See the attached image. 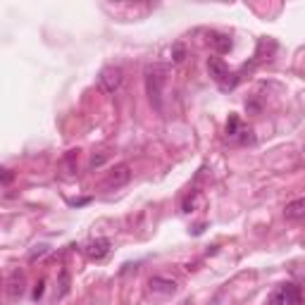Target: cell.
<instances>
[{
    "instance_id": "6",
    "label": "cell",
    "mask_w": 305,
    "mask_h": 305,
    "mask_svg": "<svg viewBox=\"0 0 305 305\" xmlns=\"http://www.w3.org/2000/svg\"><path fill=\"white\" fill-rule=\"evenodd\" d=\"M148 289L153 296H174L177 291H179V284L174 282V279H170V277H160V274H155V277H150L148 282Z\"/></svg>"
},
{
    "instance_id": "1",
    "label": "cell",
    "mask_w": 305,
    "mask_h": 305,
    "mask_svg": "<svg viewBox=\"0 0 305 305\" xmlns=\"http://www.w3.org/2000/svg\"><path fill=\"white\" fill-rule=\"evenodd\" d=\"M143 84H146V93L150 98V105L162 112V95H164V84H167V67L164 64H148L143 72Z\"/></svg>"
},
{
    "instance_id": "14",
    "label": "cell",
    "mask_w": 305,
    "mask_h": 305,
    "mask_svg": "<svg viewBox=\"0 0 305 305\" xmlns=\"http://www.w3.org/2000/svg\"><path fill=\"white\" fill-rule=\"evenodd\" d=\"M77 157H79L77 150H70V153L64 155L62 167L67 170V177H74V172H77Z\"/></svg>"
},
{
    "instance_id": "8",
    "label": "cell",
    "mask_w": 305,
    "mask_h": 305,
    "mask_svg": "<svg viewBox=\"0 0 305 305\" xmlns=\"http://www.w3.org/2000/svg\"><path fill=\"white\" fill-rule=\"evenodd\" d=\"M284 217L289 219V222H300V219H305V198H296V200L286 203Z\"/></svg>"
},
{
    "instance_id": "2",
    "label": "cell",
    "mask_w": 305,
    "mask_h": 305,
    "mask_svg": "<svg viewBox=\"0 0 305 305\" xmlns=\"http://www.w3.org/2000/svg\"><path fill=\"white\" fill-rule=\"evenodd\" d=\"M300 303V289L296 284H282L269 293L267 305H298Z\"/></svg>"
},
{
    "instance_id": "7",
    "label": "cell",
    "mask_w": 305,
    "mask_h": 305,
    "mask_svg": "<svg viewBox=\"0 0 305 305\" xmlns=\"http://www.w3.org/2000/svg\"><path fill=\"white\" fill-rule=\"evenodd\" d=\"M208 74H210V79L215 81V84H224L229 79V67H227V62L222 60V57H208Z\"/></svg>"
},
{
    "instance_id": "15",
    "label": "cell",
    "mask_w": 305,
    "mask_h": 305,
    "mask_svg": "<svg viewBox=\"0 0 305 305\" xmlns=\"http://www.w3.org/2000/svg\"><path fill=\"white\" fill-rule=\"evenodd\" d=\"M184 60H186V46H184V43H174L172 46V62L181 64Z\"/></svg>"
},
{
    "instance_id": "10",
    "label": "cell",
    "mask_w": 305,
    "mask_h": 305,
    "mask_svg": "<svg viewBox=\"0 0 305 305\" xmlns=\"http://www.w3.org/2000/svg\"><path fill=\"white\" fill-rule=\"evenodd\" d=\"M22 293H24V274L19 269H15L8 279V296L12 300H17V298H22Z\"/></svg>"
},
{
    "instance_id": "23",
    "label": "cell",
    "mask_w": 305,
    "mask_h": 305,
    "mask_svg": "<svg viewBox=\"0 0 305 305\" xmlns=\"http://www.w3.org/2000/svg\"><path fill=\"white\" fill-rule=\"evenodd\" d=\"M298 305H300V303H298ZM303 305H305V300H303Z\"/></svg>"
},
{
    "instance_id": "18",
    "label": "cell",
    "mask_w": 305,
    "mask_h": 305,
    "mask_svg": "<svg viewBox=\"0 0 305 305\" xmlns=\"http://www.w3.org/2000/svg\"><path fill=\"white\" fill-rule=\"evenodd\" d=\"M43 293H46V279H39V282H36V286H33V300H41V298H43Z\"/></svg>"
},
{
    "instance_id": "11",
    "label": "cell",
    "mask_w": 305,
    "mask_h": 305,
    "mask_svg": "<svg viewBox=\"0 0 305 305\" xmlns=\"http://www.w3.org/2000/svg\"><path fill=\"white\" fill-rule=\"evenodd\" d=\"M212 46H215V50H217L219 55H224L234 48V41L229 39L227 33H215V36H212Z\"/></svg>"
},
{
    "instance_id": "3",
    "label": "cell",
    "mask_w": 305,
    "mask_h": 305,
    "mask_svg": "<svg viewBox=\"0 0 305 305\" xmlns=\"http://www.w3.org/2000/svg\"><path fill=\"white\" fill-rule=\"evenodd\" d=\"M129 181H131V167H129L126 162H119L108 172V177H105V181H103V186L110 188V191H117V188L126 186Z\"/></svg>"
},
{
    "instance_id": "9",
    "label": "cell",
    "mask_w": 305,
    "mask_h": 305,
    "mask_svg": "<svg viewBox=\"0 0 305 305\" xmlns=\"http://www.w3.org/2000/svg\"><path fill=\"white\" fill-rule=\"evenodd\" d=\"M274 50H277V41L274 39H260L258 41V50H255V60H253V64L262 62V60H269L274 55Z\"/></svg>"
},
{
    "instance_id": "12",
    "label": "cell",
    "mask_w": 305,
    "mask_h": 305,
    "mask_svg": "<svg viewBox=\"0 0 305 305\" xmlns=\"http://www.w3.org/2000/svg\"><path fill=\"white\" fill-rule=\"evenodd\" d=\"M241 131H243V124H241V119H239V115H229V122H227V139H229V141H236Z\"/></svg>"
},
{
    "instance_id": "13",
    "label": "cell",
    "mask_w": 305,
    "mask_h": 305,
    "mask_svg": "<svg viewBox=\"0 0 305 305\" xmlns=\"http://www.w3.org/2000/svg\"><path fill=\"white\" fill-rule=\"evenodd\" d=\"M57 286H60V289L55 293V300H60V298H64L70 293V272H67V269H60V284H57Z\"/></svg>"
},
{
    "instance_id": "17",
    "label": "cell",
    "mask_w": 305,
    "mask_h": 305,
    "mask_svg": "<svg viewBox=\"0 0 305 305\" xmlns=\"http://www.w3.org/2000/svg\"><path fill=\"white\" fill-rule=\"evenodd\" d=\"M196 200H198V191H191V193L184 198V203H181V210H184V212H193V208H196Z\"/></svg>"
},
{
    "instance_id": "22",
    "label": "cell",
    "mask_w": 305,
    "mask_h": 305,
    "mask_svg": "<svg viewBox=\"0 0 305 305\" xmlns=\"http://www.w3.org/2000/svg\"><path fill=\"white\" fill-rule=\"evenodd\" d=\"M88 198H81V200H70V205H86Z\"/></svg>"
},
{
    "instance_id": "16",
    "label": "cell",
    "mask_w": 305,
    "mask_h": 305,
    "mask_svg": "<svg viewBox=\"0 0 305 305\" xmlns=\"http://www.w3.org/2000/svg\"><path fill=\"white\" fill-rule=\"evenodd\" d=\"M48 251H50V246H46V243H39V246H33V251L29 253V262H36L39 258L48 255Z\"/></svg>"
},
{
    "instance_id": "4",
    "label": "cell",
    "mask_w": 305,
    "mask_h": 305,
    "mask_svg": "<svg viewBox=\"0 0 305 305\" xmlns=\"http://www.w3.org/2000/svg\"><path fill=\"white\" fill-rule=\"evenodd\" d=\"M122 81H124V72L119 67H103L100 74H98V84L105 93H117Z\"/></svg>"
},
{
    "instance_id": "19",
    "label": "cell",
    "mask_w": 305,
    "mask_h": 305,
    "mask_svg": "<svg viewBox=\"0 0 305 305\" xmlns=\"http://www.w3.org/2000/svg\"><path fill=\"white\" fill-rule=\"evenodd\" d=\"M12 179H15V172L5 167V170H3V186H10V184H12Z\"/></svg>"
},
{
    "instance_id": "20",
    "label": "cell",
    "mask_w": 305,
    "mask_h": 305,
    "mask_svg": "<svg viewBox=\"0 0 305 305\" xmlns=\"http://www.w3.org/2000/svg\"><path fill=\"white\" fill-rule=\"evenodd\" d=\"M246 110H248V112H255V115H258L260 110H262V105H260L258 100H246Z\"/></svg>"
},
{
    "instance_id": "21",
    "label": "cell",
    "mask_w": 305,
    "mask_h": 305,
    "mask_svg": "<svg viewBox=\"0 0 305 305\" xmlns=\"http://www.w3.org/2000/svg\"><path fill=\"white\" fill-rule=\"evenodd\" d=\"M103 162H105V155H93V157H91V167H93V170H95V167H100Z\"/></svg>"
},
{
    "instance_id": "5",
    "label": "cell",
    "mask_w": 305,
    "mask_h": 305,
    "mask_svg": "<svg viewBox=\"0 0 305 305\" xmlns=\"http://www.w3.org/2000/svg\"><path fill=\"white\" fill-rule=\"evenodd\" d=\"M110 251H112V243H110V239H105V236L91 239V241L84 246V255H86L88 260H93V262H103V260L110 255Z\"/></svg>"
}]
</instances>
